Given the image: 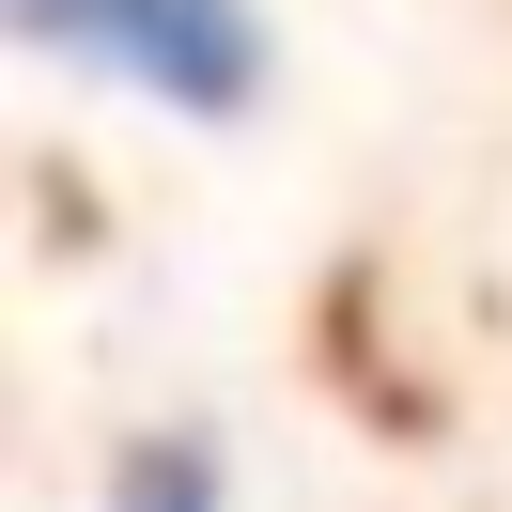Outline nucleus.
<instances>
[{
    "label": "nucleus",
    "mask_w": 512,
    "mask_h": 512,
    "mask_svg": "<svg viewBox=\"0 0 512 512\" xmlns=\"http://www.w3.org/2000/svg\"><path fill=\"white\" fill-rule=\"evenodd\" d=\"M16 16L47 47H78V63L171 94V109H249V78H264L249 0H16Z\"/></svg>",
    "instance_id": "obj_1"
},
{
    "label": "nucleus",
    "mask_w": 512,
    "mask_h": 512,
    "mask_svg": "<svg viewBox=\"0 0 512 512\" xmlns=\"http://www.w3.org/2000/svg\"><path fill=\"white\" fill-rule=\"evenodd\" d=\"M109 512H218V450H202V435H156V450H125Z\"/></svg>",
    "instance_id": "obj_2"
}]
</instances>
